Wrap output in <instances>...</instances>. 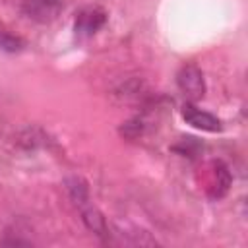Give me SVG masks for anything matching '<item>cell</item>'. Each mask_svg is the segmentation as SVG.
<instances>
[{
	"label": "cell",
	"mask_w": 248,
	"mask_h": 248,
	"mask_svg": "<svg viewBox=\"0 0 248 248\" xmlns=\"http://www.w3.org/2000/svg\"><path fill=\"white\" fill-rule=\"evenodd\" d=\"M105 21H107V14H105V10H101L97 6H87V8L79 10L74 19L76 37L85 39V37L95 35L105 25Z\"/></svg>",
	"instance_id": "cell-1"
},
{
	"label": "cell",
	"mask_w": 248,
	"mask_h": 248,
	"mask_svg": "<svg viewBox=\"0 0 248 248\" xmlns=\"http://www.w3.org/2000/svg\"><path fill=\"white\" fill-rule=\"evenodd\" d=\"M64 8V0H23V14L37 21V23H48L58 17V14Z\"/></svg>",
	"instance_id": "cell-2"
},
{
	"label": "cell",
	"mask_w": 248,
	"mask_h": 248,
	"mask_svg": "<svg viewBox=\"0 0 248 248\" xmlns=\"http://www.w3.org/2000/svg\"><path fill=\"white\" fill-rule=\"evenodd\" d=\"M176 83L180 87V91L192 99V101H198L203 97L205 93V81H203V74L196 68V66H184L178 76H176Z\"/></svg>",
	"instance_id": "cell-3"
},
{
	"label": "cell",
	"mask_w": 248,
	"mask_h": 248,
	"mask_svg": "<svg viewBox=\"0 0 248 248\" xmlns=\"http://www.w3.org/2000/svg\"><path fill=\"white\" fill-rule=\"evenodd\" d=\"M182 118H184L190 126H194V128H198V130H203V132H221V130H223L221 120H219L217 116H213L211 112H205V110L198 108V107L192 105V103H186V105L182 107Z\"/></svg>",
	"instance_id": "cell-4"
},
{
	"label": "cell",
	"mask_w": 248,
	"mask_h": 248,
	"mask_svg": "<svg viewBox=\"0 0 248 248\" xmlns=\"http://www.w3.org/2000/svg\"><path fill=\"white\" fill-rule=\"evenodd\" d=\"M87 202H89V200H87ZM87 202H83L81 205H78V207H81V215H83L85 225H87L95 234H99V236L107 234V225H105L103 215H101L91 203H87Z\"/></svg>",
	"instance_id": "cell-5"
},
{
	"label": "cell",
	"mask_w": 248,
	"mask_h": 248,
	"mask_svg": "<svg viewBox=\"0 0 248 248\" xmlns=\"http://www.w3.org/2000/svg\"><path fill=\"white\" fill-rule=\"evenodd\" d=\"M229 186H231V174H229L225 165L217 163L215 165V182H213V186L209 190V198H213V200L215 198H223L227 194Z\"/></svg>",
	"instance_id": "cell-6"
},
{
	"label": "cell",
	"mask_w": 248,
	"mask_h": 248,
	"mask_svg": "<svg viewBox=\"0 0 248 248\" xmlns=\"http://www.w3.org/2000/svg\"><path fill=\"white\" fill-rule=\"evenodd\" d=\"M23 45H25V43H23L21 37H17V35L10 33L8 29L0 27V52H8V54L19 52V50L23 48Z\"/></svg>",
	"instance_id": "cell-7"
}]
</instances>
